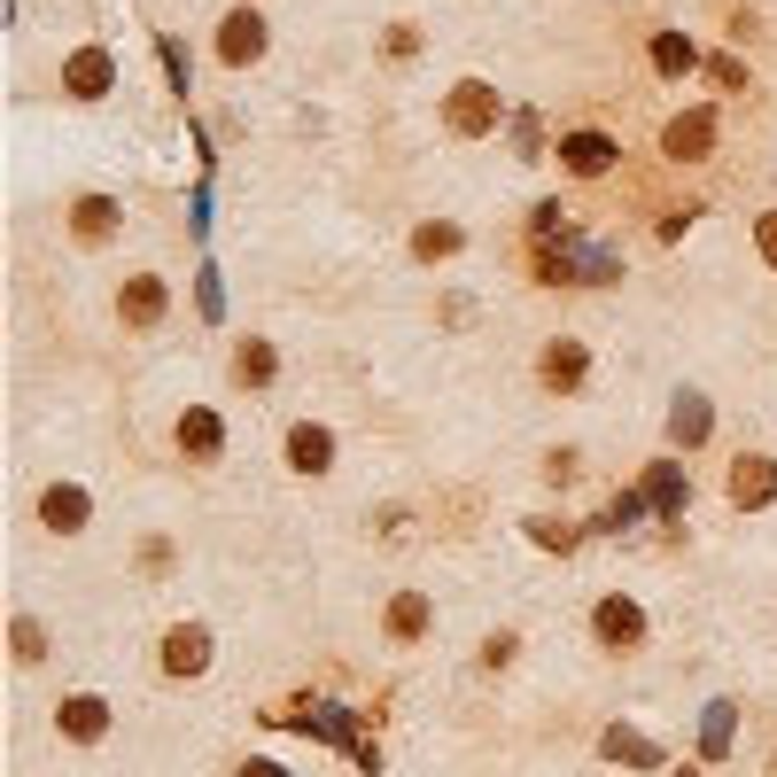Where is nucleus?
I'll return each instance as SVG.
<instances>
[{
    "label": "nucleus",
    "instance_id": "nucleus-1",
    "mask_svg": "<svg viewBox=\"0 0 777 777\" xmlns=\"http://www.w3.org/2000/svg\"><path fill=\"white\" fill-rule=\"evenodd\" d=\"M444 125H452L459 140L498 133V85H490V78H459L452 94H444Z\"/></svg>",
    "mask_w": 777,
    "mask_h": 777
},
{
    "label": "nucleus",
    "instance_id": "nucleus-2",
    "mask_svg": "<svg viewBox=\"0 0 777 777\" xmlns=\"http://www.w3.org/2000/svg\"><path fill=\"white\" fill-rule=\"evenodd\" d=\"M583 374H591V351H583L575 334H552V342H545V358H537V381H545V389H560V397H575V389H583Z\"/></svg>",
    "mask_w": 777,
    "mask_h": 777
},
{
    "label": "nucleus",
    "instance_id": "nucleus-3",
    "mask_svg": "<svg viewBox=\"0 0 777 777\" xmlns=\"http://www.w3.org/2000/svg\"><path fill=\"white\" fill-rule=\"evenodd\" d=\"M117 85V62H110V47H78L70 62H62V94H78V102H102Z\"/></svg>",
    "mask_w": 777,
    "mask_h": 777
},
{
    "label": "nucleus",
    "instance_id": "nucleus-4",
    "mask_svg": "<svg viewBox=\"0 0 777 777\" xmlns=\"http://www.w3.org/2000/svg\"><path fill=\"white\" fill-rule=\"evenodd\" d=\"M615 140L607 133H560V163L575 171V180H607V171H615Z\"/></svg>",
    "mask_w": 777,
    "mask_h": 777
},
{
    "label": "nucleus",
    "instance_id": "nucleus-5",
    "mask_svg": "<svg viewBox=\"0 0 777 777\" xmlns=\"http://www.w3.org/2000/svg\"><path fill=\"white\" fill-rule=\"evenodd\" d=\"M661 148H669L676 163H700V156L716 148V110H684V117H669Z\"/></svg>",
    "mask_w": 777,
    "mask_h": 777
},
{
    "label": "nucleus",
    "instance_id": "nucleus-6",
    "mask_svg": "<svg viewBox=\"0 0 777 777\" xmlns=\"http://www.w3.org/2000/svg\"><path fill=\"white\" fill-rule=\"evenodd\" d=\"M256 55H265V16H256V9H233L226 24H218V62H256Z\"/></svg>",
    "mask_w": 777,
    "mask_h": 777
},
{
    "label": "nucleus",
    "instance_id": "nucleus-7",
    "mask_svg": "<svg viewBox=\"0 0 777 777\" xmlns=\"http://www.w3.org/2000/svg\"><path fill=\"white\" fill-rule=\"evenodd\" d=\"M708 427H716V412H708L700 389H684V397L669 404V444H676V452H700V444H708Z\"/></svg>",
    "mask_w": 777,
    "mask_h": 777
},
{
    "label": "nucleus",
    "instance_id": "nucleus-8",
    "mask_svg": "<svg viewBox=\"0 0 777 777\" xmlns=\"http://www.w3.org/2000/svg\"><path fill=\"white\" fill-rule=\"evenodd\" d=\"M769 498H777V459L746 452V459L731 467V505H769Z\"/></svg>",
    "mask_w": 777,
    "mask_h": 777
},
{
    "label": "nucleus",
    "instance_id": "nucleus-9",
    "mask_svg": "<svg viewBox=\"0 0 777 777\" xmlns=\"http://www.w3.org/2000/svg\"><path fill=\"white\" fill-rule=\"evenodd\" d=\"M117 319H125V327H156V319H163V281H156V273H133L125 296H117Z\"/></svg>",
    "mask_w": 777,
    "mask_h": 777
},
{
    "label": "nucleus",
    "instance_id": "nucleus-10",
    "mask_svg": "<svg viewBox=\"0 0 777 777\" xmlns=\"http://www.w3.org/2000/svg\"><path fill=\"white\" fill-rule=\"evenodd\" d=\"M180 452H187V459H218V452H226L218 412H203V404H187V412H180Z\"/></svg>",
    "mask_w": 777,
    "mask_h": 777
},
{
    "label": "nucleus",
    "instance_id": "nucleus-11",
    "mask_svg": "<svg viewBox=\"0 0 777 777\" xmlns=\"http://www.w3.org/2000/svg\"><path fill=\"white\" fill-rule=\"evenodd\" d=\"M288 467H296V475H327V467H334V436H327V427H311V420L288 427Z\"/></svg>",
    "mask_w": 777,
    "mask_h": 777
},
{
    "label": "nucleus",
    "instance_id": "nucleus-12",
    "mask_svg": "<svg viewBox=\"0 0 777 777\" xmlns=\"http://www.w3.org/2000/svg\"><path fill=\"white\" fill-rule=\"evenodd\" d=\"M70 233H78L85 249L110 241V233H117V203H110V195H78V203H70Z\"/></svg>",
    "mask_w": 777,
    "mask_h": 777
},
{
    "label": "nucleus",
    "instance_id": "nucleus-13",
    "mask_svg": "<svg viewBox=\"0 0 777 777\" xmlns=\"http://www.w3.org/2000/svg\"><path fill=\"white\" fill-rule=\"evenodd\" d=\"M203 661H210V630L187 622V630H171V638H163V669H171V676H195Z\"/></svg>",
    "mask_w": 777,
    "mask_h": 777
},
{
    "label": "nucleus",
    "instance_id": "nucleus-14",
    "mask_svg": "<svg viewBox=\"0 0 777 777\" xmlns=\"http://www.w3.org/2000/svg\"><path fill=\"white\" fill-rule=\"evenodd\" d=\"M273 374H281V358H273V342H256V334H249L241 351H233V381H241V389H265Z\"/></svg>",
    "mask_w": 777,
    "mask_h": 777
},
{
    "label": "nucleus",
    "instance_id": "nucleus-15",
    "mask_svg": "<svg viewBox=\"0 0 777 777\" xmlns=\"http://www.w3.org/2000/svg\"><path fill=\"white\" fill-rule=\"evenodd\" d=\"M39 522H47V529H85V490L55 482V490L39 498Z\"/></svg>",
    "mask_w": 777,
    "mask_h": 777
},
{
    "label": "nucleus",
    "instance_id": "nucleus-16",
    "mask_svg": "<svg viewBox=\"0 0 777 777\" xmlns=\"http://www.w3.org/2000/svg\"><path fill=\"white\" fill-rule=\"evenodd\" d=\"M693 62H700V47L684 39V32H653V70H661V78H684Z\"/></svg>",
    "mask_w": 777,
    "mask_h": 777
},
{
    "label": "nucleus",
    "instance_id": "nucleus-17",
    "mask_svg": "<svg viewBox=\"0 0 777 777\" xmlns=\"http://www.w3.org/2000/svg\"><path fill=\"white\" fill-rule=\"evenodd\" d=\"M645 630V615L630 607V598H607V607H598V638H607V645H630Z\"/></svg>",
    "mask_w": 777,
    "mask_h": 777
},
{
    "label": "nucleus",
    "instance_id": "nucleus-18",
    "mask_svg": "<svg viewBox=\"0 0 777 777\" xmlns=\"http://www.w3.org/2000/svg\"><path fill=\"white\" fill-rule=\"evenodd\" d=\"M645 498H653L661 513H684V467H669V459H661V467L645 475Z\"/></svg>",
    "mask_w": 777,
    "mask_h": 777
},
{
    "label": "nucleus",
    "instance_id": "nucleus-19",
    "mask_svg": "<svg viewBox=\"0 0 777 777\" xmlns=\"http://www.w3.org/2000/svg\"><path fill=\"white\" fill-rule=\"evenodd\" d=\"M459 241H467L459 226H420V233H412V256H427V265H436V256H459Z\"/></svg>",
    "mask_w": 777,
    "mask_h": 777
},
{
    "label": "nucleus",
    "instance_id": "nucleus-20",
    "mask_svg": "<svg viewBox=\"0 0 777 777\" xmlns=\"http://www.w3.org/2000/svg\"><path fill=\"white\" fill-rule=\"evenodd\" d=\"M102 716H110V708H102V700H85V693H78V700L62 708V723H70V739H94V731H102Z\"/></svg>",
    "mask_w": 777,
    "mask_h": 777
},
{
    "label": "nucleus",
    "instance_id": "nucleus-21",
    "mask_svg": "<svg viewBox=\"0 0 777 777\" xmlns=\"http://www.w3.org/2000/svg\"><path fill=\"white\" fill-rule=\"evenodd\" d=\"M420 622H427V598H397V607H389V630L397 638H412Z\"/></svg>",
    "mask_w": 777,
    "mask_h": 777
},
{
    "label": "nucleus",
    "instance_id": "nucleus-22",
    "mask_svg": "<svg viewBox=\"0 0 777 777\" xmlns=\"http://www.w3.org/2000/svg\"><path fill=\"white\" fill-rule=\"evenodd\" d=\"M754 249H762V265H777V210L754 218Z\"/></svg>",
    "mask_w": 777,
    "mask_h": 777
},
{
    "label": "nucleus",
    "instance_id": "nucleus-23",
    "mask_svg": "<svg viewBox=\"0 0 777 777\" xmlns=\"http://www.w3.org/2000/svg\"><path fill=\"white\" fill-rule=\"evenodd\" d=\"M389 55H397V62L420 55V24H389Z\"/></svg>",
    "mask_w": 777,
    "mask_h": 777
},
{
    "label": "nucleus",
    "instance_id": "nucleus-24",
    "mask_svg": "<svg viewBox=\"0 0 777 777\" xmlns=\"http://www.w3.org/2000/svg\"><path fill=\"white\" fill-rule=\"evenodd\" d=\"M731 746V708H708V754Z\"/></svg>",
    "mask_w": 777,
    "mask_h": 777
},
{
    "label": "nucleus",
    "instance_id": "nucleus-25",
    "mask_svg": "<svg viewBox=\"0 0 777 777\" xmlns=\"http://www.w3.org/2000/svg\"><path fill=\"white\" fill-rule=\"evenodd\" d=\"M708 70H716V85H746V62H739V55H716Z\"/></svg>",
    "mask_w": 777,
    "mask_h": 777
},
{
    "label": "nucleus",
    "instance_id": "nucleus-26",
    "mask_svg": "<svg viewBox=\"0 0 777 777\" xmlns=\"http://www.w3.org/2000/svg\"><path fill=\"white\" fill-rule=\"evenodd\" d=\"M241 777H288V769H273V762H249V769H241Z\"/></svg>",
    "mask_w": 777,
    "mask_h": 777
}]
</instances>
